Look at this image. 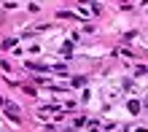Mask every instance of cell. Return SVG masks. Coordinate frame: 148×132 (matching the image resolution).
I'll list each match as a JSON object with an SVG mask.
<instances>
[{"label": "cell", "instance_id": "obj_1", "mask_svg": "<svg viewBox=\"0 0 148 132\" xmlns=\"http://www.w3.org/2000/svg\"><path fill=\"white\" fill-rule=\"evenodd\" d=\"M5 111H8V116H11L14 121H16V119H19V113H16V108H14V105H5Z\"/></svg>", "mask_w": 148, "mask_h": 132}]
</instances>
